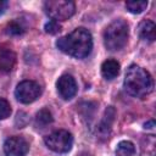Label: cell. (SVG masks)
I'll list each match as a JSON object with an SVG mask.
<instances>
[{"label":"cell","mask_w":156,"mask_h":156,"mask_svg":"<svg viewBox=\"0 0 156 156\" xmlns=\"http://www.w3.org/2000/svg\"><path fill=\"white\" fill-rule=\"evenodd\" d=\"M56 46L62 52L72 57L84 58L90 54L93 49V38L88 29L79 27L69 34L57 39Z\"/></svg>","instance_id":"6da1fadb"},{"label":"cell","mask_w":156,"mask_h":156,"mask_svg":"<svg viewBox=\"0 0 156 156\" xmlns=\"http://www.w3.org/2000/svg\"><path fill=\"white\" fill-rule=\"evenodd\" d=\"M126 91L135 98H144L152 91L154 80L151 74L140 66L132 65L127 68L124 76Z\"/></svg>","instance_id":"7a4b0ae2"},{"label":"cell","mask_w":156,"mask_h":156,"mask_svg":"<svg viewBox=\"0 0 156 156\" xmlns=\"http://www.w3.org/2000/svg\"><path fill=\"white\" fill-rule=\"evenodd\" d=\"M128 24L124 20H113L104 30V44L106 49L111 51H117L124 48L128 40Z\"/></svg>","instance_id":"3957f363"},{"label":"cell","mask_w":156,"mask_h":156,"mask_svg":"<svg viewBox=\"0 0 156 156\" xmlns=\"http://www.w3.org/2000/svg\"><path fill=\"white\" fill-rule=\"evenodd\" d=\"M45 13L54 21H66L71 18L76 12V5L73 1L65 0H49L44 2Z\"/></svg>","instance_id":"277c9868"},{"label":"cell","mask_w":156,"mask_h":156,"mask_svg":"<svg viewBox=\"0 0 156 156\" xmlns=\"http://www.w3.org/2000/svg\"><path fill=\"white\" fill-rule=\"evenodd\" d=\"M45 145L54 152L65 154L68 152L73 145V136L68 130L58 129L44 138Z\"/></svg>","instance_id":"5b68a950"},{"label":"cell","mask_w":156,"mask_h":156,"mask_svg":"<svg viewBox=\"0 0 156 156\" xmlns=\"http://www.w3.org/2000/svg\"><path fill=\"white\" fill-rule=\"evenodd\" d=\"M41 94V88L33 80H23L15 89L16 99L22 104H30L35 101Z\"/></svg>","instance_id":"8992f818"},{"label":"cell","mask_w":156,"mask_h":156,"mask_svg":"<svg viewBox=\"0 0 156 156\" xmlns=\"http://www.w3.org/2000/svg\"><path fill=\"white\" fill-rule=\"evenodd\" d=\"M29 145L22 136H10L4 143V152L6 156H26Z\"/></svg>","instance_id":"52a82bcc"},{"label":"cell","mask_w":156,"mask_h":156,"mask_svg":"<svg viewBox=\"0 0 156 156\" xmlns=\"http://www.w3.org/2000/svg\"><path fill=\"white\" fill-rule=\"evenodd\" d=\"M56 89L58 95L63 100H69L77 94V83L71 74H63L56 82Z\"/></svg>","instance_id":"ba28073f"},{"label":"cell","mask_w":156,"mask_h":156,"mask_svg":"<svg viewBox=\"0 0 156 156\" xmlns=\"http://www.w3.org/2000/svg\"><path fill=\"white\" fill-rule=\"evenodd\" d=\"M16 63V55L15 52L4 46L0 45V72H10Z\"/></svg>","instance_id":"9c48e42d"},{"label":"cell","mask_w":156,"mask_h":156,"mask_svg":"<svg viewBox=\"0 0 156 156\" xmlns=\"http://www.w3.org/2000/svg\"><path fill=\"white\" fill-rule=\"evenodd\" d=\"M138 33L141 39L147 41H154L156 38V26L150 20H144L139 23Z\"/></svg>","instance_id":"30bf717a"},{"label":"cell","mask_w":156,"mask_h":156,"mask_svg":"<svg viewBox=\"0 0 156 156\" xmlns=\"http://www.w3.org/2000/svg\"><path fill=\"white\" fill-rule=\"evenodd\" d=\"M119 73V63L116 60H106L101 65V74L105 79L111 80Z\"/></svg>","instance_id":"8fae6325"},{"label":"cell","mask_w":156,"mask_h":156,"mask_svg":"<svg viewBox=\"0 0 156 156\" xmlns=\"http://www.w3.org/2000/svg\"><path fill=\"white\" fill-rule=\"evenodd\" d=\"M52 123V115L48 108H41L35 115V127L37 128H45Z\"/></svg>","instance_id":"7c38bea8"},{"label":"cell","mask_w":156,"mask_h":156,"mask_svg":"<svg viewBox=\"0 0 156 156\" xmlns=\"http://www.w3.org/2000/svg\"><path fill=\"white\" fill-rule=\"evenodd\" d=\"M113 118H115V108L110 106L108 108H106L105 116H104L102 122H101L100 128H99V130H100L104 135L108 134V132H110V129H111V126H112V122H113Z\"/></svg>","instance_id":"4fadbf2b"},{"label":"cell","mask_w":156,"mask_h":156,"mask_svg":"<svg viewBox=\"0 0 156 156\" xmlns=\"http://www.w3.org/2000/svg\"><path fill=\"white\" fill-rule=\"evenodd\" d=\"M135 146L129 140H122L117 144L116 147V156H134Z\"/></svg>","instance_id":"5bb4252c"},{"label":"cell","mask_w":156,"mask_h":156,"mask_svg":"<svg viewBox=\"0 0 156 156\" xmlns=\"http://www.w3.org/2000/svg\"><path fill=\"white\" fill-rule=\"evenodd\" d=\"M5 32L7 34H10V35H21V34H23L26 32V26L22 23V21L15 20V21H11L7 24Z\"/></svg>","instance_id":"9a60e30c"},{"label":"cell","mask_w":156,"mask_h":156,"mask_svg":"<svg viewBox=\"0 0 156 156\" xmlns=\"http://www.w3.org/2000/svg\"><path fill=\"white\" fill-rule=\"evenodd\" d=\"M126 7L132 13H141L147 7V1H127Z\"/></svg>","instance_id":"2e32d148"},{"label":"cell","mask_w":156,"mask_h":156,"mask_svg":"<svg viewBox=\"0 0 156 156\" xmlns=\"http://www.w3.org/2000/svg\"><path fill=\"white\" fill-rule=\"evenodd\" d=\"M11 115V106L7 100L0 99V119H5Z\"/></svg>","instance_id":"e0dca14e"},{"label":"cell","mask_w":156,"mask_h":156,"mask_svg":"<svg viewBox=\"0 0 156 156\" xmlns=\"http://www.w3.org/2000/svg\"><path fill=\"white\" fill-rule=\"evenodd\" d=\"M44 29H45V32L49 33V34H56V33H58V32L61 30V26H60L58 22H56V21H54V20H50L49 22L45 23Z\"/></svg>","instance_id":"ac0fdd59"},{"label":"cell","mask_w":156,"mask_h":156,"mask_svg":"<svg viewBox=\"0 0 156 156\" xmlns=\"http://www.w3.org/2000/svg\"><path fill=\"white\" fill-rule=\"evenodd\" d=\"M7 6V2L4 1V0H0V15L2 13V11L5 10V7Z\"/></svg>","instance_id":"d6986e66"},{"label":"cell","mask_w":156,"mask_h":156,"mask_svg":"<svg viewBox=\"0 0 156 156\" xmlns=\"http://www.w3.org/2000/svg\"><path fill=\"white\" fill-rule=\"evenodd\" d=\"M154 126H155V122H154V121H149L147 123H145V124H144V127H145V128H147V129L154 128Z\"/></svg>","instance_id":"ffe728a7"},{"label":"cell","mask_w":156,"mask_h":156,"mask_svg":"<svg viewBox=\"0 0 156 156\" xmlns=\"http://www.w3.org/2000/svg\"><path fill=\"white\" fill-rule=\"evenodd\" d=\"M78 156H91L90 154H88V152H82V154H79Z\"/></svg>","instance_id":"44dd1931"}]
</instances>
